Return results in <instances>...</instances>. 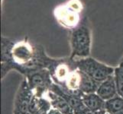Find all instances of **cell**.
<instances>
[{"mask_svg": "<svg viewBox=\"0 0 123 114\" xmlns=\"http://www.w3.org/2000/svg\"><path fill=\"white\" fill-rule=\"evenodd\" d=\"M48 97L50 103H51L52 108L57 109L63 114H74L73 108L61 97L50 91L48 93Z\"/></svg>", "mask_w": 123, "mask_h": 114, "instance_id": "9", "label": "cell"}, {"mask_svg": "<svg viewBox=\"0 0 123 114\" xmlns=\"http://www.w3.org/2000/svg\"><path fill=\"white\" fill-rule=\"evenodd\" d=\"M76 64L79 70L100 83L105 81L110 75H113L115 71V69L112 67L99 62L90 57L76 60Z\"/></svg>", "mask_w": 123, "mask_h": 114, "instance_id": "2", "label": "cell"}, {"mask_svg": "<svg viewBox=\"0 0 123 114\" xmlns=\"http://www.w3.org/2000/svg\"><path fill=\"white\" fill-rule=\"evenodd\" d=\"M104 114H110V113H107V112H105V113Z\"/></svg>", "mask_w": 123, "mask_h": 114, "instance_id": "21", "label": "cell"}, {"mask_svg": "<svg viewBox=\"0 0 123 114\" xmlns=\"http://www.w3.org/2000/svg\"><path fill=\"white\" fill-rule=\"evenodd\" d=\"M52 60L53 59L47 56L41 46L25 41L15 43L9 62L1 65L2 78L12 70H16L26 76L33 71L48 69Z\"/></svg>", "mask_w": 123, "mask_h": 114, "instance_id": "1", "label": "cell"}, {"mask_svg": "<svg viewBox=\"0 0 123 114\" xmlns=\"http://www.w3.org/2000/svg\"><path fill=\"white\" fill-rule=\"evenodd\" d=\"M50 91L55 93L56 94L61 97L63 99H64L67 102L70 104V106L73 108L74 111L76 109H77L78 107L81 106V105L83 104L82 98H78V97L72 94L69 91L63 89V87L58 86L57 84H54V83L53 84L51 89H50Z\"/></svg>", "mask_w": 123, "mask_h": 114, "instance_id": "8", "label": "cell"}, {"mask_svg": "<svg viewBox=\"0 0 123 114\" xmlns=\"http://www.w3.org/2000/svg\"><path fill=\"white\" fill-rule=\"evenodd\" d=\"M51 108H52V106H51V103L50 102V100L43 98H42L41 105L39 109L35 114H48Z\"/></svg>", "mask_w": 123, "mask_h": 114, "instance_id": "15", "label": "cell"}, {"mask_svg": "<svg viewBox=\"0 0 123 114\" xmlns=\"http://www.w3.org/2000/svg\"><path fill=\"white\" fill-rule=\"evenodd\" d=\"M34 95L44 98V94L48 93L52 87L54 81L48 69H43L25 76Z\"/></svg>", "mask_w": 123, "mask_h": 114, "instance_id": "5", "label": "cell"}, {"mask_svg": "<svg viewBox=\"0 0 123 114\" xmlns=\"http://www.w3.org/2000/svg\"><path fill=\"white\" fill-rule=\"evenodd\" d=\"M100 82L95 81L94 79L90 78L80 71V90L83 94H94L98 90Z\"/></svg>", "mask_w": 123, "mask_h": 114, "instance_id": "11", "label": "cell"}, {"mask_svg": "<svg viewBox=\"0 0 123 114\" xmlns=\"http://www.w3.org/2000/svg\"><path fill=\"white\" fill-rule=\"evenodd\" d=\"M25 114H32V113H29V112H28V113H26Z\"/></svg>", "mask_w": 123, "mask_h": 114, "instance_id": "20", "label": "cell"}, {"mask_svg": "<svg viewBox=\"0 0 123 114\" xmlns=\"http://www.w3.org/2000/svg\"><path fill=\"white\" fill-rule=\"evenodd\" d=\"M120 63H123V57H122V60H121Z\"/></svg>", "mask_w": 123, "mask_h": 114, "instance_id": "19", "label": "cell"}, {"mask_svg": "<svg viewBox=\"0 0 123 114\" xmlns=\"http://www.w3.org/2000/svg\"><path fill=\"white\" fill-rule=\"evenodd\" d=\"M116 114H123V110H122V111H120V112H118V113H116Z\"/></svg>", "mask_w": 123, "mask_h": 114, "instance_id": "18", "label": "cell"}, {"mask_svg": "<svg viewBox=\"0 0 123 114\" xmlns=\"http://www.w3.org/2000/svg\"><path fill=\"white\" fill-rule=\"evenodd\" d=\"M50 76L54 84L63 87L70 76L77 69L76 60L69 58L67 60H54L48 66Z\"/></svg>", "mask_w": 123, "mask_h": 114, "instance_id": "3", "label": "cell"}, {"mask_svg": "<svg viewBox=\"0 0 123 114\" xmlns=\"http://www.w3.org/2000/svg\"><path fill=\"white\" fill-rule=\"evenodd\" d=\"M105 112V110H102V111H91V110H88L87 112H86L83 114H104Z\"/></svg>", "mask_w": 123, "mask_h": 114, "instance_id": "16", "label": "cell"}, {"mask_svg": "<svg viewBox=\"0 0 123 114\" xmlns=\"http://www.w3.org/2000/svg\"><path fill=\"white\" fill-rule=\"evenodd\" d=\"M48 114H63L62 113H61L59 110H57V109H54V108H51L50 109V111L48 112Z\"/></svg>", "mask_w": 123, "mask_h": 114, "instance_id": "17", "label": "cell"}, {"mask_svg": "<svg viewBox=\"0 0 123 114\" xmlns=\"http://www.w3.org/2000/svg\"><path fill=\"white\" fill-rule=\"evenodd\" d=\"M72 53L70 58H86L90 54L91 36L89 28L86 26H80L75 28L71 33Z\"/></svg>", "mask_w": 123, "mask_h": 114, "instance_id": "4", "label": "cell"}, {"mask_svg": "<svg viewBox=\"0 0 123 114\" xmlns=\"http://www.w3.org/2000/svg\"><path fill=\"white\" fill-rule=\"evenodd\" d=\"M82 100L85 106L91 111L105 110V100L100 98L96 93L84 94Z\"/></svg>", "mask_w": 123, "mask_h": 114, "instance_id": "10", "label": "cell"}, {"mask_svg": "<svg viewBox=\"0 0 123 114\" xmlns=\"http://www.w3.org/2000/svg\"><path fill=\"white\" fill-rule=\"evenodd\" d=\"M96 94L104 100H108L118 94L114 74L100 83Z\"/></svg>", "mask_w": 123, "mask_h": 114, "instance_id": "7", "label": "cell"}, {"mask_svg": "<svg viewBox=\"0 0 123 114\" xmlns=\"http://www.w3.org/2000/svg\"><path fill=\"white\" fill-rule=\"evenodd\" d=\"M114 78L118 94L123 98V63H120L119 65L115 69Z\"/></svg>", "mask_w": 123, "mask_h": 114, "instance_id": "13", "label": "cell"}, {"mask_svg": "<svg viewBox=\"0 0 123 114\" xmlns=\"http://www.w3.org/2000/svg\"><path fill=\"white\" fill-rule=\"evenodd\" d=\"M105 110L110 114H116L123 110V98L117 94L114 98L105 100Z\"/></svg>", "mask_w": 123, "mask_h": 114, "instance_id": "12", "label": "cell"}, {"mask_svg": "<svg viewBox=\"0 0 123 114\" xmlns=\"http://www.w3.org/2000/svg\"><path fill=\"white\" fill-rule=\"evenodd\" d=\"M33 97L34 93L29 86L26 78H25L21 82L18 91L16 93L14 103V110L21 112L24 114L28 113L29 103Z\"/></svg>", "mask_w": 123, "mask_h": 114, "instance_id": "6", "label": "cell"}, {"mask_svg": "<svg viewBox=\"0 0 123 114\" xmlns=\"http://www.w3.org/2000/svg\"><path fill=\"white\" fill-rule=\"evenodd\" d=\"M42 98H38V97H36L35 95H34L30 103H29V107H28L29 113L35 114L37 110H38L41 105Z\"/></svg>", "mask_w": 123, "mask_h": 114, "instance_id": "14", "label": "cell"}]
</instances>
